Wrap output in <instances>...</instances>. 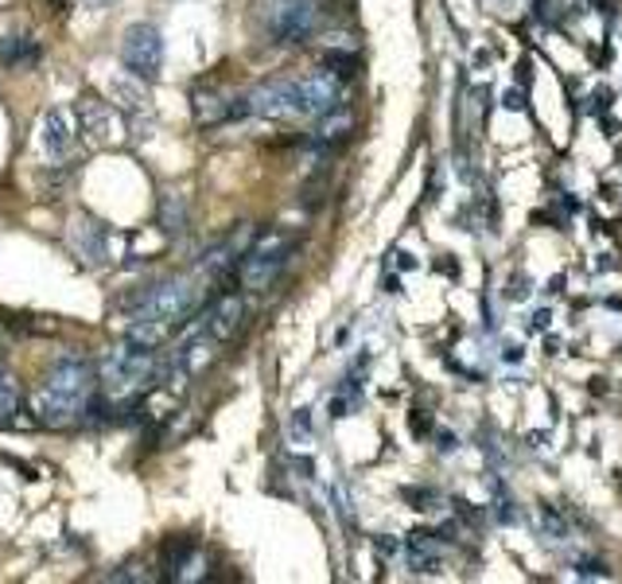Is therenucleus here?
Here are the masks:
<instances>
[{"label": "nucleus", "instance_id": "9b49d317", "mask_svg": "<svg viewBox=\"0 0 622 584\" xmlns=\"http://www.w3.org/2000/svg\"><path fill=\"white\" fill-rule=\"evenodd\" d=\"M241 316H246V304H241V296H238V292H226V296H218V301H214L211 316H206V332H211L218 344H226V339L238 336Z\"/></svg>", "mask_w": 622, "mask_h": 584}, {"label": "nucleus", "instance_id": "1a4fd4ad", "mask_svg": "<svg viewBox=\"0 0 622 584\" xmlns=\"http://www.w3.org/2000/svg\"><path fill=\"white\" fill-rule=\"evenodd\" d=\"M78 133H90V141H98V145H113V141L125 137V121H121V113L113 105L86 98L78 105Z\"/></svg>", "mask_w": 622, "mask_h": 584}, {"label": "nucleus", "instance_id": "f257e3e1", "mask_svg": "<svg viewBox=\"0 0 622 584\" xmlns=\"http://www.w3.org/2000/svg\"><path fill=\"white\" fill-rule=\"evenodd\" d=\"M98 394V370L82 355H63L47 379L35 390V417L47 429H70V425L86 422V409Z\"/></svg>", "mask_w": 622, "mask_h": 584}, {"label": "nucleus", "instance_id": "9d476101", "mask_svg": "<svg viewBox=\"0 0 622 584\" xmlns=\"http://www.w3.org/2000/svg\"><path fill=\"white\" fill-rule=\"evenodd\" d=\"M241 113H249L246 98L222 94V90H214V87L195 90V117H199V125H206V130L226 125V121L241 117Z\"/></svg>", "mask_w": 622, "mask_h": 584}, {"label": "nucleus", "instance_id": "20e7f679", "mask_svg": "<svg viewBox=\"0 0 622 584\" xmlns=\"http://www.w3.org/2000/svg\"><path fill=\"white\" fill-rule=\"evenodd\" d=\"M199 308V289L191 277H171V281H160L140 296V308L133 319H145V324L163 327L171 336V327H180L188 316H195Z\"/></svg>", "mask_w": 622, "mask_h": 584}, {"label": "nucleus", "instance_id": "ddd939ff", "mask_svg": "<svg viewBox=\"0 0 622 584\" xmlns=\"http://www.w3.org/2000/svg\"><path fill=\"white\" fill-rule=\"evenodd\" d=\"M90 4H105V0H90Z\"/></svg>", "mask_w": 622, "mask_h": 584}, {"label": "nucleus", "instance_id": "f8f14e48", "mask_svg": "<svg viewBox=\"0 0 622 584\" xmlns=\"http://www.w3.org/2000/svg\"><path fill=\"white\" fill-rule=\"evenodd\" d=\"M350 130H354V117H350L347 110H339V105H335L331 113H324V117H319L316 141H319V145H342V141L350 137Z\"/></svg>", "mask_w": 622, "mask_h": 584}, {"label": "nucleus", "instance_id": "0eeeda50", "mask_svg": "<svg viewBox=\"0 0 622 584\" xmlns=\"http://www.w3.org/2000/svg\"><path fill=\"white\" fill-rule=\"evenodd\" d=\"M121 63L137 78H156L163 67V40L152 24H133L121 40Z\"/></svg>", "mask_w": 622, "mask_h": 584}, {"label": "nucleus", "instance_id": "423d86ee", "mask_svg": "<svg viewBox=\"0 0 622 584\" xmlns=\"http://www.w3.org/2000/svg\"><path fill=\"white\" fill-rule=\"evenodd\" d=\"M319 27L316 0H273L269 9V35L276 44H304Z\"/></svg>", "mask_w": 622, "mask_h": 584}, {"label": "nucleus", "instance_id": "39448f33", "mask_svg": "<svg viewBox=\"0 0 622 584\" xmlns=\"http://www.w3.org/2000/svg\"><path fill=\"white\" fill-rule=\"evenodd\" d=\"M289 98L296 117H324V113H331L342 102V82L331 67L312 70V75L289 82Z\"/></svg>", "mask_w": 622, "mask_h": 584}, {"label": "nucleus", "instance_id": "6e6552de", "mask_svg": "<svg viewBox=\"0 0 622 584\" xmlns=\"http://www.w3.org/2000/svg\"><path fill=\"white\" fill-rule=\"evenodd\" d=\"M78 141V113L75 110H47L39 121V148L52 160H67Z\"/></svg>", "mask_w": 622, "mask_h": 584}, {"label": "nucleus", "instance_id": "f03ea898", "mask_svg": "<svg viewBox=\"0 0 622 584\" xmlns=\"http://www.w3.org/2000/svg\"><path fill=\"white\" fill-rule=\"evenodd\" d=\"M156 359L148 347H117V351H110L102 359V367H98V382H102V390L113 397V402H128V397H137L140 390L148 386V382H156Z\"/></svg>", "mask_w": 622, "mask_h": 584}, {"label": "nucleus", "instance_id": "7ed1b4c3", "mask_svg": "<svg viewBox=\"0 0 622 584\" xmlns=\"http://www.w3.org/2000/svg\"><path fill=\"white\" fill-rule=\"evenodd\" d=\"M292 249H296L292 234H284V231L257 234V242L246 249V254H241L238 266H234V273H238L241 289H249V292L273 289L276 277H281V273H284V266H289Z\"/></svg>", "mask_w": 622, "mask_h": 584}]
</instances>
